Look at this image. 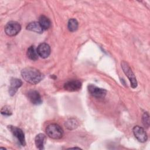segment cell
I'll return each mask as SVG.
<instances>
[{"label": "cell", "mask_w": 150, "mask_h": 150, "mask_svg": "<svg viewBox=\"0 0 150 150\" xmlns=\"http://www.w3.org/2000/svg\"><path fill=\"white\" fill-rule=\"evenodd\" d=\"M21 75L26 82L32 84L39 83L44 77L43 74L39 70L31 67L23 69L21 71Z\"/></svg>", "instance_id": "cell-1"}, {"label": "cell", "mask_w": 150, "mask_h": 150, "mask_svg": "<svg viewBox=\"0 0 150 150\" xmlns=\"http://www.w3.org/2000/svg\"><path fill=\"white\" fill-rule=\"evenodd\" d=\"M46 133L49 137L54 139H59L62 138L63 130L58 124H50L46 127Z\"/></svg>", "instance_id": "cell-2"}, {"label": "cell", "mask_w": 150, "mask_h": 150, "mask_svg": "<svg viewBox=\"0 0 150 150\" xmlns=\"http://www.w3.org/2000/svg\"><path fill=\"white\" fill-rule=\"evenodd\" d=\"M121 67L124 73L127 76L128 79L130 81L131 86L134 88H136L137 87V81L130 66L125 61L121 62Z\"/></svg>", "instance_id": "cell-3"}, {"label": "cell", "mask_w": 150, "mask_h": 150, "mask_svg": "<svg viewBox=\"0 0 150 150\" xmlns=\"http://www.w3.org/2000/svg\"><path fill=\"white\" fill-rule=\"evenodd\" d=\"M21 25L13 21L8 22L5 26V32L9 36H14L16 35L21 30Z\"/></svg>", "instance_id": "cell-4"}, {"label": "cell", "mask_w": 150, "mask_h": 150, "mask_svg": "<svg viewBox=\"0 0 150 150\" xmlns=\"http://www.w3.org/2000/svg\"><path fill=\"white\" fill-rule=\"evenodd\" d=\"M8 128L12 133L13 136H15L18 139L20 144L22 146H25L26 142H25V135L22 130L19 128H18L16 127H14L12 125H8Z\"/></svg>", "instance_id": "cell-5"}, {"label": "cell", "mask_w": 150, "mask_h": 150, "mask_svg": "<svg viewBox=\"0 0 150 150\" xmlns=\"http://www.w3.org/2000/svg\"><path fill=\"white\" fill-rule=\"evenodd\" d=\"M88 91L93 97L97 98H104L107 93V91L105 89L99 88L93 84L88 86Z\"/></svg>", "instance_id": "cell-6"}, {"label": "cell", "mask_w": 150, "mask_h": 150, "mask_svg": "<svg viewBox=\"0 0 150 150\" xmlns=\"http://www.w3.org/2000/svg\"><path fill=\"white\" fill-rule=\"evenodd\" d=\"M133 133L135 138L141 142H145L148 139L147 134L144 129L139 126H135L132 129Z\"/></svg>", "instance_id": "cell-7"}, {"label": "cell", "mask_w": 150, "mask_h": 150, "mask_svg": "<svg viewBox=\"0 0 150 150\" xmlns=\"http://www.w3.org/2000/svg\"><path fill=\"white\" fill-rule=\"evenodd\" d=\"M81 81L77 80H72L66 81L63 86L64 90L69 91H76L79 90L81 87Z\"/></svg>", "instance_id": "cell-8"}, {"label": "cell", "mask_w": 150, "mask_h": 150, "mask_svg": "<svg viewBox=\"0 0 150 150\" xmlns=\"http://www.w3.org/2000/svg\"><path fill=\"white\" fill-rule=\"evenodd\" d=\"M38 56L43 59L47 58L50 54V46L46 43H40L36 49Z\"/></svg>", "instance_id": "cell-9"}, {"label": "cell", "mask_w": 150, "mask_h": 150, "mask_svg": "<svg viewBox=\"0 0 150 150\" xmlns=\"http://www.w3.org/2000/svg\"><path fill=\"white\" fill-rule=\"evenodd\" d=\"M28 98L35 105H39L42 103V100L39 93L36 90H30L28 93Z\"/></svg>", "instance_id": "cell-10"}, {"label": "cell", "mask_w": 150, "mask_h": 150, "mask_svg": "<svg viewBox=\"0 0 150 150\" xmlns=\"http://www.w3.org/2000/svg\"><path fill=\"white\" fill-rule=\"evenodd\" d=\"M22 85V81L16 78H12L10 81V87L9 88V93L12 96L18 91V89Z\"/></svg>", "instance_id": "cell-11"}, {"label": "cell", "mask_w": 150, "mask_h": 150, "mask_svg": "<svg viewBox=\"0 0 150 150\" xmlns=\"http://www.w3.org/2000/svg\"><path fill=\"white\" fill-rule=\"evenodd\" d=\"M46 136L42 133L38 134L35 139V145L37 148L39 149H44V144L45 143Z\"/></svg>", "instance_id": "cell-12"}, {"label": "cell", "mask_w": 150, "mask_h": 150, "mask_svg": "<svg viewBox=\"0 0 150 150\" xmlns=\"http://www.w3.org/2000/svg\"><path fill=\"white\" fill-rule=\"evenodd\" d=\"M26 29L38 33H42L43 30L39 22L35 21L29 23L26 26Z\"/></svg>", "instance_id": "cell-13"}, {"label": "cell", "mask_w": 150, "mask_h": 150, "mask_svg": "<svg viewBox=\"0 0 150 150\" xmlns=\"http://www.w3.org/2000/svg\"><path fill=\"white\" fill-rule=\"evenodd\" d=\"M39 23H40L43 30H46L49 29L51 26V22L50 19L45 15H41L39 17Z\"/></svg>", "instance_id": "cell-14"}, {"label": "cell", "mask_w": 150, "mask_h": 150, "mask_svg": "<svg viewBox=\"0 0 150 150\" xmlns=\"http://www.w3.org/2000/svg\"><path fill=\"white\" fill-rule=\"evenodd\" d=\"M27 56L32 60H36L38 59V54L33 46H30L28 49Z\"/></svg>", "instance_id": "cell-15"}, {"label": "cell", "mask_w": 150, "mask_h": 150, "mask_svg": "<svg viewBox=\"0 0 150 150\" xmlns=\"http://www.w3.org/2000/svg\"><path fill=\"white\" fill-rule=\"evenodd\" d=\"M79 26V23L74 18H71L68 21L67 28L69 31L75 32L77 30Z\"/></svg>", "instance_id": "cell-16"}, {"label": "cell", "mask_w": 150, "mask_h": 150, "mask_svg": "<svg viewBox=\"0 0 150 150\" xmlns=\"http://www.w3.org/2000/svg\"><path fill=\"white\" fill-rule=\"evenodd\" d=\"M1 112L3 115L5 116H10L12 115V111L11 108V107L8 105H5L4 106L1 110Z\"/></svg>", "instance_id": "cell-17"}, {"label": "cell", "mask_w": 150, "mask_h": 150, "mask_svg": "<svg viewBox=\"0 0 150 150\" xmlns=\"http://www.w3.org/2000/svg\"><path fill=\"white\" fill-rule=\"evenodd\" d=\"M142 121L143 125L146 128H148L149 127V114L147 112L144 113L142 118Z\"/></svg>", "instance_id": "cell-18"}, {"label": "cell", "mask_w": 150, "mask_h": 150, "mask_svg": "<svg viewBox=\"0 0 150 150\" xmlns=\"http://www.w3.org/2000/svg\"><path fill=\"white\" fill-rule=\"evenodd\" d=\"M66 127L68 129H71L75 128L77 127L76 122L74 120H70L66 122Z\"/></svg>", "instance_id": "cell-19"}, {"label": "cell", "mask_w": 150, "mask_h": 150, "mask_svg": "<svg viewBox=\"0 0 150 150\" xmlns=\"http://www.w3.org/2000/svg\"><path fill=\"white\" fill-rule=\"evenodd\" d=\"M71 149H80V148L79 147H73V148H70Z\"/></svg>", "instance_id": "cell-20"}]
</instances>
